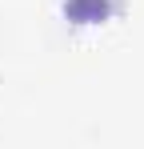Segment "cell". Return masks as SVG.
<instances>
[{"label":"cell","instance_id":"cell-1","mask_svg":"<svg viewBox=\"0 0 144 149\" xmlns=\"http://www.w3.org/2000/svg\"><path fill=\"white\" fill-rule=\"evenodd\" d=\"M108 12H112V0H68L64 4V16L72 24H100L108 20Z\"/></svg>","mask_w":144,"mask_h":149}]
</instances>
